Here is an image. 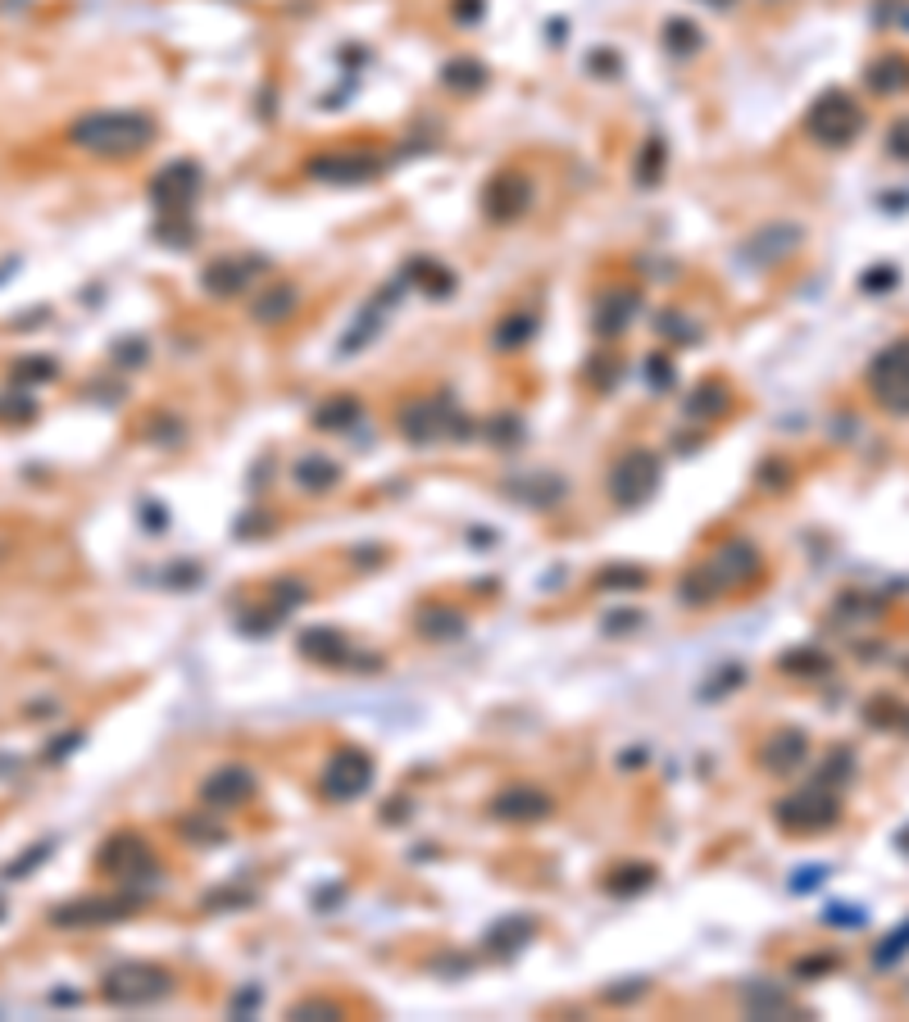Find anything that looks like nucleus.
<instances>
[{
    "label": "nucleus",
    "instance_id": "obj_3",
    "mask_svg": "<svg viewBox=\"0 0 909 1022\" xmlns=\"http://www.w3.org/2000/svg\"><path fill=\"white\" fill-rule=\"evenodd\" d=\"M860 127H864V110L846 91H827L810 110V133L823 146H846L850 137H860Z\"/></svg>",
    "mask_w": 909,
    "mask_h": 1022
},
{
    "label": "nucleus",
    "instance_id": "obj_4",
    "mask_svg": "<svg viewBox=\"0 0 909 1022\" xmlns=\"http://www.w3.org/2000/svg\"><path fill=\"white\" fill-rule=\"evenodd\" d=\"M164 986H169L164 973H155V968H137V963H133V968H119V973L105 977V995H110L114 1005H128V1009L160 1000Z\"/></svg>",
    "mask_w": 909,
    "mask_h": 1022
},
{
    "label": "nucleus",
    "instance_id": "obj_7",
    "mask_svg": "<svg viewBox=\"0 0 909 1022\" xmlns=\"http://www.w3.org/2000/svg\"><path fill=\"white\" fill-rule=\"evenodd\" d=\"M887 146H892V155L896 160H909V119H900L892 133H887Z\"/></svg>",
    "mask_w": 909,
    "mask_h": 1022
},
{
    "label": "nucleus",
    "instance_id": "obj_1",
    "mask_svg": "<svg viewBox=\"0 0 909 1022\" xmlns=\"http://www.w3.org/2000/svg\"><path fill=\"white\" fill-rule=\"evenodd\" d=\"M150 137H155V123L137 110H100V114H87L69 127V141L87 150V155H100V160L137 155L141 146H150Z\"/></svg>",
    "mask_w": 909,
    "mask_h": 1022
},
{
    "label": "nucleus",
    "instance_id": "obj_2",
    "mask_svg": "<svg viewBox=\"0 0 909 1022\" xmlns=\"http://www.w3.org/2000/svg\"><path fill=\"white\" fill-rule=\"evenodd\" d=\"M869 387L882 409L892 414H909V341H896L892 350H882L869 369Z\"/></svg>",
    "mask_w": 909,
    "mask_h": 1022
},
{
    "label": "nucleus",
    "instance_id": "obj_6",
    "mask_svg": "<svg viewBox=\"0 0 909 1022\" xmlns=\"http://www.w3.org/2000/svg\"><path fill=\"white\" fill-rule=\"evenodd\" d=\"M869 83H873V91H905L909 87V64L905 60H882Z\"/></svg>",
    "mask_w": 909,
    "mask_h": 1022
},
{
    "label": "nucleus",
    "instance_id": "obj_5",
    "mask_svg": "<svg viewBox=\"0 0 909 1022\" xmlns=\"http://www.w3.org/2000/svg\"><path fill=\"white\" fill-rule=\"evenodd\" d=\"M777 818L787 827L796 832H814V827H827V823H837V800H827V796H796L777 809Z\"/></svg>",
    "mask_w": 909,
    "mask_h": 1022
}]
</instances>
